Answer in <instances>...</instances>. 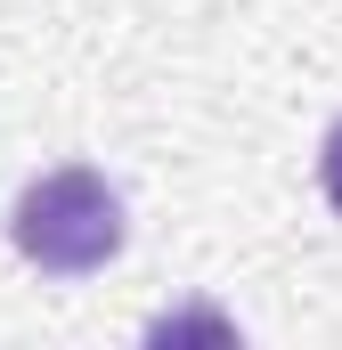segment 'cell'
I'll use <instances>...</instances> for the list:
<instances>
[{
  "instance_id": "7a4b0ae2",
  "label": "cell",
  "mask_w": 342,
  "mask_h": 350,
  "mask_svg": "<svg viewBox=\"0 0 342 350\" xmlns=\"http://www.w3.org/2000/svg\"><path fill=\"white\" fill-rule=\"evenodd\" d=\"M318 187H326V204L342 212V122L326 131V147H318Z\"/></svg>"
},
{
  "instance_id": "6da1fadb",
  "label": "cell",
  "mask_w": 342,
  "mask_h": 350,
  "mask_svg": "<svg viewBox=\"0 0 342 350\" xmlns=\"http://www.w3.org/2000/svg\"><path fill=\"white\" fill-rule=\"evenodd\" d=\"M8 237H16L25 261L49 269V277H90V269H106L114 253H122V196L90 172V163L41 172L25 196H16Z\"/></svg>"
}]
</instances>
